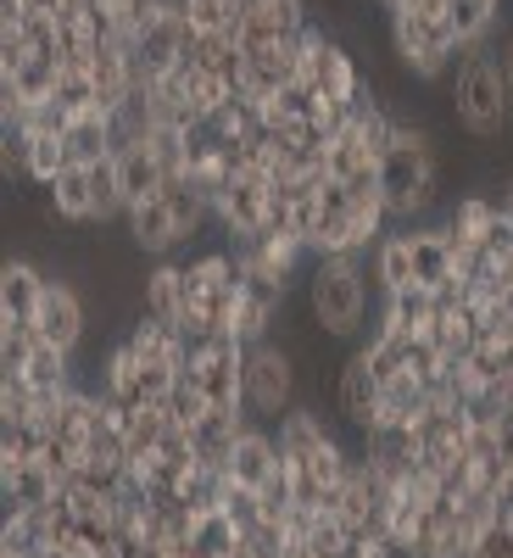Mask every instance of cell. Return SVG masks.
Returning <instances> with one entry per match:
<instances>
[{
  "instance_id": "obj_1",
  "label": "cell",
  "mask_w": 513,
  "mask_h": 558,
  "mask_svg": "<svg viewBox=\"0 0 513 558\" xmlns=\"http://www.w3.org/2000/svg\"><path fill=\"white\" fill-rule=\"evenodd\" d=\"M380 191H386L391 223H430L441 202V157H436V134L425 123H413V118L396 123L391 151L380 157Z\"/></svg>"
},
{
  "instance_id": "obj_2",
  "label": "cell",
  "mask_w": 513,
  "mask_h": 558,
  "mask_svg": "<svg viewBox=\"0 0 513 558\" xmlns=\"http://www.w3.org/2000/svg\"><path fill=\"white\" fill-rule=\"evenodd\" d=\"M368 291H375V279H368L363 257H313L302 307H307L313 330L323 341L357 347L363 341V318H368Z\"/></svg>"
},
{
  "instance_id": "obj_3",
  "label": "cell",
  "mask_w": 513,
  "mask_h": 558,
  "mask_svg": "<svg viewBox=\"0 0 513 558\" xmlns=\"http://www.w3.org/2000/svg\"><path fill=\"white\" fill-rule=\"evenodd\" d=\"M447 101H452V118L469 140H502L513 129V96H508V84L491 62V45H469V51L457 57Z\"/></svg>"
},
{
  "instance_id": "obj_4",
  "label": "cell",
  "mask_w": 513,
  "mask_h": 558,
  "mask_svg": "<svg viewBox=\"0 0 513 558\" xmlns=\"http://www.w3.org/2000/svg\"><path fill=\"white\" fill-rule=\"evenodd\" d=\"M302 402V357L291 341H257L246 347V413L257 425H279Z\"/></svg>"
},
{
  "instance_id": "obj_5",
  "label": "cell",
  "mask_w": 513,
  "mask_h": 558,
  "mask_svg": "<svg viewBox=\"0 0 513 558\" xmlns=\"http://www.w3.org/2000/svg\"><path fill=\"white\" fill-rule=\"evenodd\" d=\"M380 375L368 368V357L352 347L346 363H341V375H335V413H341V425L352 436H368L375 430V418H380Z\"/></svg>"
},
{
  "instance_id": "obj_6",
  "label": "cell",
  "mask_w": 513,
  "mask_h": 558,
  "mask_svg": "<svg viewBox=\"0 0 513 558\" xmlns=\"http://www.w3.org/2000/svg\"><path fill=\"white\" fill-rule=\"evenodd\" d=\"M34 330L39 341H51L62 352H78L84 336H89V313H84V296L68 286V279H51L39 296V313H34Z\"/></svg>"
},
{
  "instance_id": "obj_7",
  "label": "cell",
  "mask_w": 513,
  "mask_h": 558,
  "mask_svg": "<svg viewBox=\"0 0 513 558\" xmlns=\"http://www.w3.org/2000/svg\"><path fill=\"white\" fill-rule=\"evenodd\" d=\"M45 286H51V274H45L39 263L7 257V263H0V318H7V324H34Z\"/></svg>"
},
{
  "instance_id": "obj_8",
  "label": "cell",
  "mask_w": 513,
  "mask_h": 558,
  "mask_svg": "<svg viewBox=\"0 0 513 558\" xmlns=\"http://www.w3.org/2000/svg\"><path fill=\"white\" fill-rule=\"evenodd\" d=\"M279 436H273V425H252L241 430V441H235V452H229V481H241V486H268L273 481V470H279Z\"/></svg>"
},
{
  "instance_id": "obj_9",
  "label": "cell",
  "mask_w": 513,
  "mask_h": 558,
  "mask_svg": "<svg viewBox=\"0 0 513 558\" xmlns=\"http://www.w3.org/2000/svg\"><path fill=\"white\" fill-rule=\"evenodd\" d=\"M402 229H407V241H413V286H430V291L457 286L447 229L441 223H402Z\"/></svg>"
},
{
  "instance_id": "obj_10",
  "label": "cell",
  "mask_w": 513,
  "mask_h": 558,
  "mask_svg": "<svg viewBox=\"0 0 513 558\" xmlns=\"http://www.w3.org/2000/svg\"><path fill=\"white\" fill-rule=\"evenodd\" d=\"M45 223H96V184H89V168H62L57 184H45Z\"/></svg>"
},
{
  "instance_id": "obj_11",
  "label": "cell",
  "mask_w": 513,
  "mask_h": 558,
  "mask_svg": "<svg viewBox=\"0 0 513 558\" xmlns=\"http://www.w3.org/2000/svg\"><path fill=\"white\" fill-rule=\"evenodd\" d=\"M123 229H129V246H134V252H146V257H173V252L184 246V241H179V223H173V213H168L162 196L129 207Z\"/></svg>"
},
{
  "instance_id": "obj_12",
  "label": "cell",
  "mask_w": 513,
  "mask_h": 558,
  "mask_svg": "<svg viewBox=\"0 0 513 558\" xmlns=\"http://www.w3.org/2000/svg\"><path fill=\"white\" fill-rule=\"evenodd\" d=\"M139 307H146L151 318H162V324H179L184 313H191V296H184V263L157 257L146 268V279H139Z\"/></svg>"
},
{
  "instance_id": "obj_13",
  "label": "cell",
  "mask_w": 513,
  "mask_h": 558,
  "mask_svg": "<svg viewBox=\"0 0 513 558\" xmlns=\"http://www.w3.org/2000/svg\"><path fill=\"white\" fill-rule=\"evenodd\" d=\"M368 279H375V296H391V291L413 286V241H407L402 223L375 241V252H368Z\"/></svg>"
},
{
  "instance_id": "obj_14",
  "label": "cell",
  "mask_w": 513,
  "mask_h": 558,
  "mask_svg": "<svg viewBox=\"0 0 513 558\" xmlns=\"http://www.w3.org/2000/svg\"><path fill=\"white\" fill-rule=\"evenodd\" d=\"M273 436H279V452H285L291 463H307L318 447H330V441H335V425H330L323 413H313V408L296 402V408L273 425Z\"/></svg>"
},
{
  "instance_id": "obj_15",
  "label": "cell",
  "mask_w": 513,
  "mask_h": 558,
  "mask_svg": "<svg viewBox=\"0 0 513 558\" xmlns=\"http://www.w3.org/2000/svg\"><path fill=\"white\" fill-rule=\"evenodd\" d=\"M129 352L139 357V363H173V368H191L184 363V347H179V324H162V318H151L146 307L134 313V324H129Z\"/></svg>"
},
{
  "instance_id": "obj_16",
  "label": "cell",
  "mask_w": 513,
  "mask_h": 558,
  "mask_svg": "<svg viewBox=\"0 0 513 558\" xmlns=\"http://www.w3.org/2000/svg\"><path fill=\"white\" fill-rule=\"evenodd\" d=\"M62 481L45 470V463H17V470H0V508L17 514V508H45L57 502Z\"/></svg>"
},
{
  "instance_id": "obj_17",
  "label": "cell",
  "mask_w": 513,
  "mask_h": 558,
  "mask_svg": "<svg viewBox=\"0 0 513 558\" xmlns=\"http://www.w3.org/2000/svg\"><path fill=\"white\" fill-rule=\"evenodd\" d=\"M436 318V291L430 286H402L391 296H380V324L396 336H425Z\"/></svg>"
},
{
  "instance_id": "obj_18",
  "label": "cell",
  "mask_w": 513,
  "mask_h": 558,
  "mask_svg": "<svg viewBox=\"0 0 513 558\" xmlns=\"http://www.w3.org/2000/svg\"><path fill=\"white\" fill-rule=\"evenodd\" d=\"M68 157L78 162V168H96V162H107V157H118V140H112V112H78L73 123H68Z\"/></svg>"
},
{
  "instance_id": "obj_19",
  "label": "cell",
  "mask_w": 513,
  "mask_h": 558,
  "mask_svg": "<svg viewBox=\"0 0 513 558\" xmlns=\"http://www.w3.org/2000/svg\"><path fill=\"white\" fill-rule=\"evenodd\" d=\"M118 184H123V202L139 207V202L162 196L168 173H162V162H157L151 146H123V151H118Z\"/></svg>"
},
{
  "instance_id": "obj_20",
  "label": "cell",
  "mask_w": 513,
  "mask_h": 558,
  "mask_svg": "<svg viewBox=\"0 0 513 558\" xmlns=\"http://www.w3.org/2000/svg\"><path fill=\"white\" fill-rule=\"evenodd\" d=\"M241 536L246 531L229 520V508H207V514H196V525H191V558H235Z\"/></svg>"
},
{
  "instance_id": "obj_21",
  "label": "cell",
  "mask_w": 513,
  "mask_h": 558,
  "mask_svg": "<svg viewBox=\"0 0 513 558\" xmlns=\"http://www.w3.org/2000/svg\"><path fill=\"white\" fill-rule=\"evenodd\" d=\"M51 425L45 418H17V425H0V470H17V463H39Z\"/></svg>"
},
{
  "instance_id": "obj_22",
  "label": "cell",
  "mask_w": 513,
  "mask_h": 558,
  "mask_svg": "<svg viewBox=\"0 0 513 558\" xmlns=\"http://www.w3.org/2000/svg\"><path fill=\"white\" fill-rule=\"evenodd\" d=\"M168 425H179V430H196L201 418H207V391H201V380H196V368H184V375L173 380V391H168Z\"/></svg>"
},
{
  "instance_id": "obj_23",
  "label": "cell",
  "mask_w": 513,
  "mask_h": 558,
  "mask_svg": "<svg viewBox=\"0 0 513 558\" xmlns=\"http://www.w3.org/2000/svg\"><path fill=\"white\" fill-rule=\"evenodd\" d=\"M28 140H34V151H28V184H34V191H45V184H57L62 168H73L68 140L62 134H28Z\"/></svg>"
},
{
  "instance_id": "obj_24",
  "label": "cell",
  "mask_w": 513,
  "mask_h": 558,
  "mask_svg": "<svg viewBox=\"0 0 513 558\" xmlns=\"http://www.w3.org/2000/svg\"><path fill=\"white\" fill-rule=\"evenodd\" d=\"M34 347H39L34 324H7L0 318V380H17L28 368V357H34Z\"/></svg>"
},
{
  "instance_id": "obj_25",
  "label": "cell",
  "mask_w": 513,
  "mask_h": 558,
  "mask_svg": "<svg viewBox=\"0 0 513 558\" xmlns=\"http://www.w3.org/2000/svg\"><path fill=\"white\" fill-rule=\"evenodd\" d=\"M179 12L196 34H229V23L241 17V0H179Z\"/></svg>"
},
{
  "instance_id": "obj_26",
  "label": "cell",
  "mask_w": 513,
  "mask_h": 558,
  "mask_svg": "<svg viewBox=\"0 0 513 558\" xmlns=\"http://www.w3.org/2000/svg\"><path fill=\"white\" fill-rule=\"evenodd\" d=\"M68 118L78 112H96V78H89V68H62L57 73V96H51Z\"/></svg>"
},
{
  "instance_id": "obj_27",
  "label": "cell",
  "mask_w": 513,
  "mask_h": 558,
  "mask_svg": "<svg viewBox=\"0 0 513 558\" xmlns=\"http://www.w3.org/2000/svg\"><path fill=\"white\" fill-rule=\"evenodd\" d=\"M28 151H34L28 129H0V173H7V184H28Z\"/></svg>"
},
{
  "instance_id": "obj_28",
  "label": "cell",
  "mask_w": 513,
  "mask_h": 558,
  "mask_svg": "<svg viewBox=\"0 0 513 558\" xmlns=\"http://www.w3.org/2000/svg\"><path fill=\"white\" fill-rule=\"evenodd\" d=\"M491 62H497V73H502V84H508V96H513V28H502V34L491 39Z\"/></svg>"
},
{
  "instance_id": "obj_29",
  "label": "cell",
  "mask_w": 513,
  "mask_h": 558,
  "mask_svg": "<svg viewBox=\"0 0 513 558\" xmlns=\"http://www.w3.org/2000/svg\"><path fill=\"white\" fill-rule=\"evenodd\" d=\"M34 558H78V553H73V547H39Z\"/></svg>"
},
{
  "instance_id": "obj_30",
  "label": "cell",
  "mask_w": 513,
  "mask_h": 558,
  "mask_svg": "<svg viewBox=\"0 0 513 558\" xmlns=\"http://www.w3.org/2000/svg\"><path fill=\"white\" fill-rule=\"evenodd\" d=\"M497 202H502V207H508V218H513V179L502 184V196H497Z\"/></svg>"
}]
</instances>
